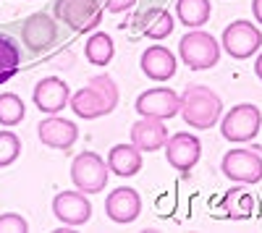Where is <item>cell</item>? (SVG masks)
Masks as SVG:
<instances>
[{"label":"cell","instance_id":"cell-14","mask_svg":"<svg viewBox=\"0 0 262 233\" xmlns=\"http://www.w3.org/2000/svg\"><path fill=\"white\" fill-rule=\"evenodd\" d=\"M53 215L55 220H60L63 225H84L92 218V202L86 199L84 192H60L53 199Z\"/></svg>","mask_w":262,"mask_h":233},{"label":"cell","instance_id":"cell-24","mask_svg":"<svg viewBox=\"0 0 262 233\" xmlns=\"http://www.w3.org/2000/svg\"><path fill=\"white\" fill-rule=\"evenodd\" d=\"M24 115H27V108H24V102H21L18 95H13V92L0 95V123L16 126L24 121Z\"/></svg>","mask_w":262,"mask_h":233},{"label":"cell","instance_id":"cell-28","mask_svg":"<svg viewBox=\"0 0 262 233\" xmlns=\"http://www.w3.org/2000/svg\"><path fill=\"white\" fill-rule=\"evenodd\" d=\"M252 13L257 18V24H262V0H252Z\"/></svg>","mask_w":262,"mask_h":233},{"label":"cell","instance_id":"cell-18","mask_svg":"<svg viewBox=\"0 0 262 233\" xmlns=\"http://www.w3.org/2000/svg\"><path fill=\"white\" fill-rule=\"evenodd\" d=\"M107 171L116 173L118 178H131L142 171V150L134 144H116L105 157Z\"/></svg>","mask_w":262,"mask_h":233},{"label":"cell","instance_id":"cell-20","mask_svg":"<svg viewBox=\"0 0 262 233\" xmlns=\"http://www.w3.org/2000/svg\"><path fill=\"white\" fill-rule=\"evenodd\" d=\"M210 0H176V16L186 29H200L210 21Z\"/></svg>","mask_w":262,"mask_h":233},{"label":"cell","instance_id":"cell-1","mask_svg":"<svg viewBox=\"0 0 262 233\" xmlns=\"http://www.w3.org/2000/svg\"><path fill=\"white\" fill-rule=\"evenodd\" d=\"M74 115L84 121H95L102 115H111L118 105V87L107 74H97L84 84L79 92L71 95L69 100Z\"/></svg>","mask_w":262,"mask_h":233},{"label":"cell","instance_id":"cell-9","mask_svg":"<svg viewBox=\"0 0 262 233\" xmlns=\"http://www.w3.org/2000/svg\"><path fill=\"white\" fill-rule=\"evenodd\" d=\"M179 108H181V95L168 89V87L147 89V92H142L137 97V113L142 118L170 121L173 115H179Z\"/></svg>","mask_w":262,"mask_h":233},{"label":"cell","instance_id":"cell-5","mask_svg":"<svg viewBox=\"0 0 262 233\" xmlns=\"http://www.w3.org/2000/svg\"><path fill=\"white\" fill-rule=\"evenodd\" d=\"M107 162L97 155V152H79L71 162V181L79 192L84 194H100L107 178Z\"/></svg>","mask_w":262,"mask_h":233},{"label":"cell","instance_id":"cell-15","mask_svg":"<svg viewBox=\"0 0 262 233\" xmlns=\"http://www.w3.org/2000/svg\"><path fill=\"white\" fill-rule=\"evenodd\" d=\"M37 134H39V142L45 147H53V150H71L79 139V126L69 118L48 115L45 121H39Z\"/></svg>","mask_w":262,"mask_h":233},{"label":"cell","instance_id":"cell-26","mask_svg":"<svg viewBox=\"0 0 262 233\" xmlns=\"http://www.w3.org/2000/svg\"><path fill=\"white\" fill-rule=\"evenodd\" d=\"M27 230H29L27 218H21V215H16V213L0 215V233H27Z\"/></svg>","mask_w":262,"mask_h":233},{"label":"cell","instance_id":"cell-23","mask_svg":"<svg viewBox=\"0 0 262 233\" xmlns=\"http://www.w3.org/2000/svg\"><path fill=\"white\" fill-rule=\"evenodd\" d=\"M173 32V16L163 8H152L142 16V34L152 39H165Z\"/></svg>","mask_w":262,"mask_h":233},{"label":"cell","instance_id":"cell-12","mask_svg":"<svg viewBox=\"0 0 262 233\" xmlns=\"http://www.w3.org/2000/svg\"><path fill=\"white\" fill-rule=\"evenodd\" d=\"M34 105L39 108V113L45 115H58L71 100V89L69 84L58 76H45L34 84V95H32Z\"/></svg>","mask_w":262,"mask_h":233},{"label":"cell","instance_id":"cell-19","mask_svg":"<svg viewBox=\"0 0 262 233\" xmlns=\"http://www.w3.org/2000/svg\"><path fill=\"white\" fill-rule=\"evenodd\" d=\"M254 204H257V197L247 192L244 186H236L223 197V215L228 220H247L254 213Z\"/></svg>","mask_w":262,"mask_h":233},{"label":"cell","instance_id":"cell-3","mask_svg":"<svg viewBox=\"0 0 262 233\" xmlns=\"http://www.w3.org/2000/svg\"><path fill=\"white\" fill-rule=\"evenodd\" d=\"M221 118H223L221 121V136L228 139V142H236V144L252 142L262 129V113L252 102L233 105V108Z\"/></svg>","mask_w":262,"mask_h":233},{"label":"cell","instance_id":"cell-11","mask_svg":"<svg viewBox=\"0 0 262 233\" xmlns=\"http://www.w3.org/2000/svg\"><path fill=\"white\" fill-rule=\"evenodd\" d=\"M165 157H168L170 168H176V171H181V173H189L202 157V144H200L196 136H191L186 131H179V134L168 136Z\"/></svg>","mask_w":262,"mask_h":233},{"label":"cell","instance_id":"cell-27","mask_svg":"<svg viewBox=\"0 0 262 233\" xmlns=\"http://www.w3.org/2000/svg\"><path fill=\"white\" fill-rule=\"evenodd\" d=\"M137 6V0H105V11L111 13H123V11H131Z\"/></svg>","mask_w":262,"mask_h":233},{"label":"cell","instance_id":"cell-7","mask_svg":"<svg viewBox=\"0 0 262 233\" xmlns=\"http://www.w3.org/2000/svg\"><path fill=\"white\" fill-rule=\"evenodd\" d=\"M262 48V32L254 27L252 21L238 18L223 29V50L236 58V60H247Z\"/></svg>","mask_w":262,"mask_h":233},{"label":"cell","instance_id":"cell-29","mask_svg":"<svg viewBox=\"0 0 262 233\" xmlns=\"http://www.w3.org/2000/svg\"><path fill=\"white\" fill-rule=\"evenodd\" d=\"M254 74H257V79L262 81V53H259L257 60H254Z\"/></svg>","mask_w":262,"mask_h":233},{"label":"cell","instance_id":"cell-25","mask_svg":"<svg viewBox=\"0 0 262 233\" xmlns=\"http://www.w3.org/2000/svg\"><path fill=\"white\" fill-rule=\"evenodd\" d=\"M21 155V139L13 131H0V168L16 162Z\"/></svg>","mask_w":262,"mask_h":233},{"label":"cell","instance_id":"cell-10","mask_svg":"<svg viewBox=\"0 0 262 233\" xmlns=\"http://www.w3.org/2000/svg\"><path fill=\"white\" fill-rule=\"evenodd\" d=\"M58 27L48 13H32L21 24V42L27 45L29 53H45L55 45Z\"/></svg>","mask_w":262,"mask_h":233},{"label":"cell","instance_id":"cell-2","mask_svg":"<svg viewBox=\"0 0 262 233\" xmlns=\"http://www.w3.org/2000/svg\"><path fill=\"white\" fill-rule=\"evenodd\" d=\"M179 115L191 129H212L223 115V100L205 84H189L186 92L181 95Z\"/></svg>","mask_w":262,"mask_h":233},{"label":"cell","instance_id":"cell-22","mask_svg":"<svg viewBox=\"0 0 262 233\" xmlns=\"http://www.w3.org/2000/svg\"><path fill=\"white\" fill-rule=\"evenodd\" d=\"M21 66V48L8 34H0V84L16 76Z\"/></svg>","mask_w":262,"mask_h":233},{"label":"cell","instance_id":"cell-8","mask_svg":"<svg viewBox=\"0 0 262 233\" xmlns=\"http://www.w3.org/2000/svg\"><path fill=\"white\" fill-rule=\"evenodd\" d=\"M223 176L236 183H259L262 181V155L254 150H228L223 155Z\"/></svg>","mask_w":262,"mask_h":233},{"label":"cell","instance_id":"cell-16","mask_svg":"<svg viewBox=\"0 0 262 233\" xmlns=\"http://www.w3.org/2000/svg\"><path fill=\"white\" fill-rule=\"evenodd\" d=\"M139 66H142L144 76L155 79V81H168L170 76H176L179 60H176V55H173L168 48H163V45H152V48H147V50L142 53Z\"/></svg>","mask_w":262,"mask_h":233},{"label":"cell","instance_id":"cell-17","mask_svg":"<svg viewBox=\"0 0 262 233\" xmlns=\"http://www.w3.org/2000/svg\"><path fill=\"white\" fill-rule=\"evenodd\" d=\"M168 142V129L158 118H139L131 126V144L139 147L142 152H155Z\"/></svg>","mask_w":262,"mask_h":233},{"label":"cell","instance_id":"cell-4","mask_svg":"<svg viewBox=\"0 0 262 233\" xmlns=\"http://www.w3.org/2000/svg\"><path fill=\"white\" fill-rule=\"evenodd\" d=\"M179 55L191 71L212 68L221 60V45L210 32H186L179 42Z\"/></svg>","mask_w":262,"mask_h":233},{"label":"cell","instance_id":"cell-21","mask_svg":"<svg viewBox=\"0 0 262 233\" xmlns=\"http://www.w3.org/2000/svg\"><path fill=\"white\" fill-rule=\"evenodd\" d=\"M84 55H86V60H90L92 66H107V63L113 60V55H116L113 37L105 34V32L90 34V39H86V45H84Z\"/></svg>","mask_w":262,"mask_h":233},{"label":"cell","instance_id":"cell-6","mask_svg":"<svg viewBox=\"0 0 262 233\" xmlns=\"http://www.w3.org/2000/svg\"><path fill=\"white\" fill-rule=\"evenodd\" d=\"M55 16L74 32H92L102 21L100 0H55Z\"/></svg>","mask_w":262,"mask_h":233},{"label":"cell","instance_id":"cell-13","mask_svg":"<svg viewBox=\"0 0 262 233\" xmlns=\"http://www.w3.org/2000/svg\"><path fill=\"white\" fill-rule=\"evenodd\" d=\"M139 213H142V197H139L137 189H131V186L113 189L105 199V215L118 225L134 223L139 218Z\"/></svg>","mask_w":262,"mask_h":233}]
</instances>
